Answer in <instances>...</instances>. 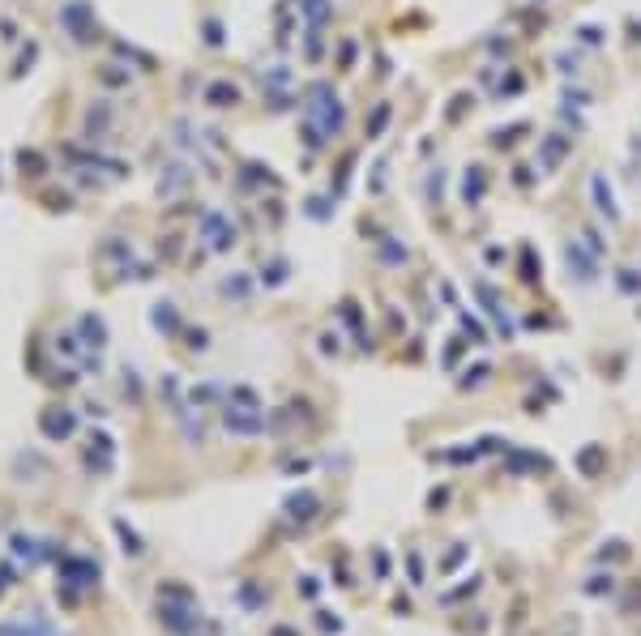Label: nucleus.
Returning <instances> with one entry per match:
<instances>
[{
  "instance_id": "nucleus-1",
  "label": "nucleus",
  "mask_w": 641,
  "mask_h": 636,
  "mask_svg": "<svg viewBox=\"0 0 641 636\" xmlns=\"http://www.w3.org/2000/svg\"><path fill=\"white\" fill-rule=\"evenodd\" d=\"M304 111H308V120H320V133H325V137H334L342 129V107H338V98H334L329 86H312V103Z\"/></svg>"
},
{
  "instance_id": "nucleus-2",
  "label": "nucleus",
  "mask_w": 641,
  "mask_h": 636,
  "mask_svg": "<svg viewBox=\"0 0 641 636\" xmlns=\"http://www.w3.org/2000/svg\"><path fill=\"white\" fill-rule=\"evenodd\" d=\"M206 235L214 239V248H231L235 244V226H223L218 214H206Z\"/></svg>"
},
{
  "instance_id": "nucleus-3",
  "label": "nucleus",
  "mask_w": 641,
  "mask_h": 636,
  "mask_svg": "<svg viewBox=\"0 0 641 636\" xmlns=\"http://www.w3.org/2000/svg\"><path fill=\"white\" fill-rule=\"evenodd\" d=\"M206 98H210L214 107H231L235 98H240V90H235V86H227V82H218V86H210V94H206Z\"/></svg>"
},
{
  "instance_id": "nucleus-4",
  "label": "nucleus",
  "mask_w": 641,
  "mask_h": 636,
  "mask_svg": "<svg viewBox=\"0 0 641 636\" xmlns=\"http://www.w3.org/2000/svg\"><path fill=\"white\" fill-rule=\"evenodd\" d=\"M82 334L90 338L86 346H94V350H98V346H103V338H107V329H103V320H98V316H82Z\"/></svg>"
},
{
  "instance_id": "nucleus-5",
  "label": "nucleus",
  "mask_w": 641,
  "mask_h": 636,
  "mask_svg": "<svg viewBox=\"0 0 641 636\" xmlns=\"http://www.w3.org/2000/svg\"><path fill=\"white\" fill-rule=\"evenodd\" d=\"M43 431H47V436H69V431H73V415H47Z\"/></svg>"
},
{
  "instance_id": "nucleus-6",
  "label": "nucleus",
  "mask_w": 641,
  "mask_h": 636,
  "mask_svg": "<svg viewBox=\"0 0 641 636\" xmlns=\"http://www.w3.org/2000/svg\"><path fill=\"white\" fill-rule=\"evenodd\" d=\"M595 197H599V210H603L607 218H615V206H611V188L603 192V175H595Z\"/></svg>"
},
{
  "instance_id": "nucleus-7",
  "label": "nucleus",
  "mask_w": 641,
  "mask_h": 636,
  "mask_svg": "<svg viewBox=\"0 0 641 636\" xmlns=\"http://www.w3.org/2000/svg\"><path fill=\"white\" fill-rule=\"evenodd\" d=\"M475 175H466V201H479L483 197V175H479V167H471Z\"/></svg>"
},
{
  "instance_id": "nucleus-8",
  "label": "nucleus",
  "mask_w": 641,
  "mask_h": 636,
  "mask_svg": "<svg viewBox=\"0 0 641 636\" xmlns=\"http://www.w3.org/2000/svg\"><path fill=\"white\" fill-rule=\"evenodd\" d=\"M17 163H21V167H30L26 175H43V171H39V167H43V158H39V154H21Z\"/></svg>"
}]
</instances>
